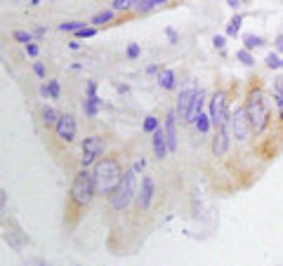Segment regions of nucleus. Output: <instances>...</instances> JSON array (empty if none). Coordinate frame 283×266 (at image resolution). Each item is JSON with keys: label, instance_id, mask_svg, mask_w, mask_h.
<instances>
[{"label": "nucleus", "instance_id": "11", "mask_svg": "<svg viewBox=\"0 0 283 266\" xmlns=\"http://www.w3.org/2000/svg\"><path fill=\"white\" fill-rule=\"evenodd\" d=\"M175 118H177V111H170L168 116H165V137H168V149L170 153L177 151V130H175Z\"/></svg>", "mask_w": 283, "mask_h": 266}, {"label": "nucleus", "instance_id": "7", "mask_svg": "<svg viewBox=\"0 0 283 266\" xmlns=\"http://www.w3.org/2000/svg\"><path fill=\"white\" fill-rule=\"evenodd\" d=\"M229 123H231V130H234V134H236V139H246L248 137V132H250V120H248V113L246 111H241V108H236V113L229 118Z\"/></svg>", "mask_w": 283, "mask_h": 266}, {"label": "nucleus", "instance_id": "20", "mask_svg": "<svg viewBox=\"0 0 283 266\" xmlns=\"http://www.w3.org/2000/svg\"><path fill=\"white\" fill-rule=\"evenodd\" d=\"M111 19H113V12L104 10V12H99V14H95V17H92V24H95V29H97V26H102V24H109Z\"/></svg>", "mask_w": 283, "mask_h": 266}, {"label": "nucleus", "instance_id": "6", "mask_svg": "<svg viewBox=\"0 0 283 266\" xmlns=\"http://www.w3.org/2000/svg\"><path fill=\"white\" fill-rule=\"evenodd\" d=\"M102 151H104V141H102V137H97V134L85 137V141H83V156H80L83 165L87 167L90 163H95L97 156H102Z\"/></svg>", "mask_w": 283, "mask_h": 266}, {"label": "nucleus", "instance_id": "21", "mask_svg": "<svg viewBox=\"0 0 283 266\" xmlns=\"http://www.w3.org/2000/svg\"><path fill=\"white\" fill-rule=\"evenodd\" d=\"M262 43H264V40H262L260 35H252V33H248V35H243V45H246V50H248V52H250L252 47H260Z\"/></svg>", "mask_w": 283, "mask_h": 266}, {"label": "nucleus", "instance_id": "18", "mask_svg": "<svg viewBox=\"0 0 283 266\" xmlns=\"http://www.w3.org/2000/svg\"><path fill=\"white\" fill-rule=\"evenodd\" d=\"M97 111H99V97L97 95L87 97V99H85V113L90 118H95V116H97Z\"/></svg>", "mask_w": 283, "mask_h": 266}, {"label": "nucleus", "instance_id": "5", "mask_svg": "<svg viewBox=\"0 0 283 266\" xmlns=\"http://www.w3.org/2000/svg\"><path fill=\"white\" fill-rule=\"evenodd\" d=\"M210 123L215 128H224L229 123V111H227V92H215L212 97V104H210Z\"/></svg>", "mask_w": 283, "mask_h": 266}, {"label": "nucleus", "instance_id": "26", "mask_svg": "<svg viewBox=\"0 0 283 266\" xmlns=\"http://www.w3.org/2000/svg\"><path fill=\"white\" fill-rule=\"evenodd\" d=\"M161 128V125H158V118L156 116H146V120H144V132H156V130Z\"/></svg>", "mask_w": 283, "mask_h": 266}, {"label": "nucleus", "instance_id": "29", "mask_svg": "<svg viewBox=\"0 0 283 266\" xmlns=\"http://www.w3.org/2000/svg\"><path fill=\"white\" fill-rule=\"evenodd\" d=\"M236 57H239V59H241V62H243L246 66H252V64H255V57H252L248 50H239V54H236Z\"/></svg>", "mask_w": 283, "mask_h": 266}, {"label": "nucleus", "instance_id": "36", "mask_svg": "<svg viewBox=\"0 0 283 266\" xmlns=\"http://www.w3.org/2000/svg\"><path fill=\"white\" fill-rule=\"evenodd\" d=\"M0 202H2V210H7V191L0 189Z\"/></svg>", "mask_w": 283, "mask_h": 266}, {"label": "nucleus", "instance_id": "3", "mask_svg": "<svg viewBox=\"0 0 283 266\" xmlns=\"http://www.w3.org/2000/svg\"><path fill=\"white\" fill-rule=\"evenodd\" d=\"M95 193H97V189H95V174H90L87 170L78 172L76 179H73V186H71V198H73V202L80 205V207H85L87 202L92 200Z\"/></svg>", "mask_w": 283, "mask_h": 266}, {"label": "nucleus", "instance_id": "39", "mask_svg": "<svg viewBox=\"0 0 283 266\" xmlns=\"http://www.w3.org/2000/svg\"><path fill=\"white\" fill-rule=\"evenodd\" d=\"M168 38H170V43H173V45L177 43V33H175L173 29H168Z\"/></svg>", "mask_w": 283, "mask_h": 266}, {"label": "nucleus", "instance_id": "22", "mask_svg": "<svg viewBox=\"0 0 283 266\" xmlns=\"http://www.w3.org/2000/svg\"><path fill=\"white\" fill-rule=\"evenodd\" d=\"M83 29H87L85 22H64V24H59V31H83Z\"/></svg>", "mask_w": 283, "mask_h": 266}, {"label": "nucleus", "instance_id": "23", "mask_svg": "<svg viewBox=\"0 0 283 266\" xmlns=\"http://www.w3.org/2000/svg\"><path fill=\"white\" fill-rule=\"evenodd\" d=\"M43 95H50L52 99H59V80H47V85L43 87Z\"/></svg>", "mask_w": 283, "mask_h": 266}, {"label": "nucleus", "instance_id": "8", "mask_svg": "<svg viewBox=\"0 0 283 266\" xmlns=\"http://www.w3.org/2000/svg\"><path fill=\"white\" fill-rule=\"evenodd\" d=\"M57 137L62 141H73V137H76V118L71 113H62L59 123H57Z\"/></svg>", "mask_w": 283, "mask_h": 266}, {"label": "nucleus", "instance_id": "14", "mask_svg": "<svg viewBox=\"0 0 283 266\" xmlns=\"http://www.w3.org/2000/svg\"><path fill=\"white\" fill-rule=\"evenodd\" d=\"M203 90H198L196 97H194V104H191V111H189V120L186 123H196L198 116H201V108H203Z\"/></svg>", "mask_w": 283, "mask_h": 266}, {"label": "nucleus", "instance_id": "42", "mask_svg": "<svg viewBox=\"0 0 283 266\" xmlns=\"http://www.w3.org/2000/svg\"><path fill=\"white\" fill-rule=\"evenodd\" d=\"M26 266H29V264H26ZM40 266H43V264H40Z\"/></svg>", "mask_w": 283, "mask_h": 266}, {"label": "nucleus", "instance_id": "10", "mask_svg": "<svg viewBox=\"0 0 283 266\" xmlns=\"http://www.w3.org/2000/svg\"><path fill=\"white\" fill-rule=\"evenodd\" d=\"M151 198H153V179L146 174L144 179H142V191L137 196V202H140L142 210H149L151 207Z\"/></svg>", "mask_w": 283, "mask_h": 266}, {"label": "nucleus", "instance_id": "19", "mask_svg": "<svg viewBox=\"0 0 283 266\" xmlns=\"http://www.w3.org/2000/svg\"><path fill=\"white\" fill-rule=\"evenodd\" d=\"M17 233H19V231H17V229H7V231H5V240H7V243L12 245V247H17V250H19V247H22L24 243H26V238H17Z\"/></svg>", "mask_w": 283, "mask_h": 266}, {"label": "nucleus", "instance_id": "32", "mask_svg": "<svg viewBox=\"0 0 283 266\" xmlns=\"http://www.w3.org/2000/svg\"><path fill=\"white\" fill-rule=\"evenodd\" d=\"M137 57H140V45L130 43L128 45V59H137Z\"/></svg>", "mask_w": 283, "mask_h": 266}, {"label": "nucleus", "instance_id": "30", "mask_svg": "<svg viewBox=\"0 0 283 266\" xmlns=\"http://www.w3.org/2000/svg\"><path fill=\"white\" fill-rule=\"evenodd\" d=\"M239 29H241V17H239V14H236V17H234V19L229 22V26H227V33H229V35H236V33H239Z\"/></svg>", "mask_w": 283, "mask_h": 266}, {"label": "nucleus", "instance_id": "24", "mask_svg": "<svg viewBox=\"0 0 283 266\" xmlns=\"http://www.w3.org/2000/svg\"><path fill=\"white\" fill-rule=\"evenodd\" d=\"M210 125H212V123H210V116H203V113H201V116H198V120H196L198 132H201V134H208Z\"/></svg>", "mask_w": 283, "mask_h": 266}, {"label": "nucleus", "instance_id": "34", "mask_svg": "<svg viewBox=\"0 0 283 266\" xmlns=\"http://www.w3.org/2000/svg\"><path fill=\"white\" fill-rule=\"evenodd\" d=\"M212 45H215V47H217V50H222V47H224V35H215V38H212Z\"/></svg>", "mask_w": 283, "mask_h": 266}, {"label": "nucleus", "instance_id": "33", "mask_svg": "<svg viewBox=\"0 0 283 266\" xmlns=\"http://www.w3.org/2000/svg\"><path fill=\"white\" fill-rule=\"evenodd\" d=\"M33 71H35V75H38V78H45V66H43V62H35V64H33Z\"/></svg>", "mask_w": 283, "mask_h": 266}, {"label": "nucleus", "instance_id": "31", "mask_svg": "<svg viewBox=\"0 0 283 266\" xmlns=\"http://www.w3.org/2000/svg\"><path fill=\"white\" fill-rule=\"evenodd\" d=\"M78 38H92V35H97V29L95 26H87V29H83V31L76 33Z\"/></svg>", "mask_w": 283, "mask_h": 266}, {"label": "nucleus", "instance_id": "4", "mask_svg": "<svg viewBox=\"0 0 283 266\" xmlns=\"http://www.w3.org/2000/svg\"><path fill=\"white\" fill-rule=\"evenodd\" d=\"M135 189H137V172L128 170L123 174V181H120V186L116 189V193L111 196V205L116 210H125L130 205L132 196H135Z\"/></svg>", "mask_w": 283, "mask_h": 266}, {"label": "nucleus", "instance_id": "12", "mask_svg": "<svg viewBox=\"0 0 283 266\" xmlns=\"http://www.w3.org/2000/svg\"><path fill=\"white\" fill-rule=\"evenodd\" d=\"M153 153H156V158L161 160L165 158L170 149H168V137H165V128H158L153 132Z\"/></svg>", "mask_w": 283, "mask_h": 266}, {"label": "nucleus", "instance_id": "38", "mask_svg": "<svg viewBox=\"0 0 283 266\" xmlns=\"http://www.w3.org/2000/svg\"><path fill=\"white\" fill-rule=\"evenodd\" d=\"M276 104H279V118H283V95L276 97Z\"/></svg>", "mask_w": 283, "mask_h": 266}, {"label": "nucleus", "instance_id": "35", "mask_svg": "<svg viewBox=\"0 0 283 266\" xmlns=\"http://www.w3.org/2000/svg\"><path fill=\"white\" fill-rule=\"evenodd\" d=\"M26 52H29V57H38V52H40V50H38V45H35V43H31L29 47H26Z\"/></svg>", "mask_w": 283, "mask_h": 266}, {"label": "nucleus", "instance_id": "41", "mask_svg": "<svg viewBox=\"0 0 283 266\" xmlns=\"http://www.w3.org/2000/svg\"><path fill=\"white\" fill-rule=\"evenodd\" d=\"M276 43H279V50H281V52H283V35H281V38H279V40H276Z\"/></svg>", "mask_w": 283, "mask_h": 266}, {"label": "nucleus", "instance_id": "15", "mask_svg": "<svg viewBox=\"0 0 283 266\" xmlns=\"http://www.w3.org/2000/svg\"><path fill=\"white\" fill-rule=\"evenodd\" d=\"M158 83H161L163 90H175V85H177V75H175V71L165 68L163 73L158 75Z\"/></svg>", "mask_w": 283, "mask_h": 266}, {"label": "nucleus", "instance_id": "40", "mask_svg": "<svg viewBox=\"0 0 283 266\" xmlns=\"http://www.w3.org/2000/svg\"><path fill=\"white\" fill-rule=\"evenodd\" d=\"M227 5H229V7H234V10H239V5H241V2H239V0H229Z\"/></svg>", "mask_w": 283, "mask_h": 266}, {"label": "nucleus", "instance_id": "17", "mask_svg": "<svg viewBox=\"0 0 283 266\" xmlns=\"http://www.w3.org/2000/svg\"><path fill=\"white\" fill-rule=\"evenodd\" d=\"M59 118H62V116H59V113H57V111H55L52 106H45V108H43V123L47 125V128H52V125L57 128Z\"/></svg>", "mask_w": 283, "mask_h": 266}, {"label": "nucleus", "instance_id": "16", "mask_svg": "<svg viewBox=\"0 0 283 266\" xmlns=\"http://www.w3.org/2000/svg\"><path fill=\"white\" fill-rule=\"evenodd\" d=\"M161 5H165L163 0H140L135 7H137V12H140V14H146V12L156 10V7H161Z\"/></svg>", "mask_w": 283, "mask_h": 266}, {"label": "nucleus", "instance_id": "37", "mask_svg": "<svg viewBox=\"0 0 283 266\" xmlns=\"http://www.w3.org/2000/svg\"><path fill=\"white\" fill-rule=\"evenodd\" d=\"M144 165H146V160L140 158L137 163H135V167H132V170H135V172H140V170H144Z\"/></svg>", "mask_w": 283, "mask_h": 266}, {"label": "nucleus", "instance_id": "27", "mask_svg": "<svg viewBox=\"0 0 283 266\" xmlns=\"http://www.w3.org/2000/svg\"><path fill=\"white\" fill-rule=\"evenodd\" d=\"M132 5H137V2H132V0H113V2H111V7H113V10H118V12L130 10Z\"/></svg>", "mask_w": 283, "mask_h": 266}, {"label": "nucleus", "instance_id": "25", "mask_svg": "<svg viewBox=\"0 0 283 266\" xmlns=\"http://www.w3.org/2000/svg\"><path fill=\"white\" fill-rule=\"evenodd\" d=\"M12 35H14V40H17V43H24L26 47L33 43V35H31L29 31H14Z\"/></svg>", "mask_w": 283, "mask_h": 266}, {"label": "nucleus", "instance_id": "9", "mask_svg": "<svg viewBox=\"0 0 283 266\" xmlns=\"http://www.w3.org/2000/svg\"><path fill=\"white\" fill-rule=\"evenodd\" d=\"M194 97H196V90H184V92H179V99H177V116L189 120V111H191V104H194Z\"/></svg>", "mask_w": 283, "mask_h": 266}, {"label": "nucleus", "instance_id": "13", "mask_svg": "<svg viewBox=\"0 0 283 266\" xmlns=\"http://www.w3.org/2000/svg\"><path fill=\"white\" fill-rule=\"evenodd\" d=\"M229 125H231V123H227L224 128L217 130V137H215V141H212V153H215V156H224V153H227V146H229Z\"/></svg>", "mask_w": 283, "mask_h": 266}, {"label": "nucleus", "instance_id": "28", "mask_svg": "<svg viewBox=\"0 0 283 266\" xmlns=\"http://www.w3.org/2000/svg\"><path fill=\"white\" fill-rule=\"evenodd\" d=\"M267 66H269V68H281V66H283L281 57H279V54H274V52H269V54H267Z\"/></svg>", "mask_w": 283, "mask_h": 266}, {"label": "nucleus", "instance_id": "1", "mask_svg": "<svg viewBox=\"0 0 283 266\" xmlns=\"http://www.w3.org/2000/svg\"><path fill=\"white\" fill-rule=\"evenodd\" d=\"M92 174H95V189H97V193H102V196H113L116 189L120 186L125 172H123V167L118 165V160L104 158L97 167H95Z\"/></svg>", "mask_w": 283, "mask_h": 266}, {"label": "nucleus", "instance_id": "2", "mask_svg": "<svg viewBox=\"0 0 283 266\" xmlns=\"http://www.w3.org/2000/svg\"><path fill=\"white\" fill-rule=\"evenodd\" d=\"M246 113L250 120V128L255 134L264 132V128L269 125V106H267V99L262 90H252L248 95V104H246Z\"/></svg>", "mask_w": 283, "mask_h": 266}]
</instances>
